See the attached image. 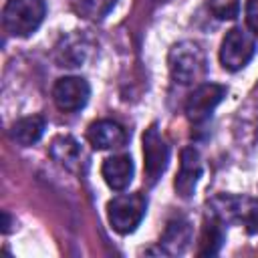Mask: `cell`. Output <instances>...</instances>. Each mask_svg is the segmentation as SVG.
I'll return each mask as SVG.
<instances>
[{
	"label": "cell",
	"instance_id": "cell-1",
	"mask_svg": "<svg viewBox=\"0 0 258 258\" xmlns=\"http://www.w3.org/2000/svg\"><path fill=\"white\" fill-rule=\"evenodd\" d=\"M171 79L179 85H194L206 75V54L194 40H181L171 46L167 56Z\"/></svg>",
	"mask_w": 258,
	"mask_h": 258
},
{
	"label": "cell",
	"instance_id": "cell-2",
	"mask_svg": "<svg viewBox=\"0 0 258 258\" xmlns=\"http://www.w3.org/2000/svg\"><path fill=\"white\" fill-rule=\"evenodd\" d=\"M46 14L44 0H8L2 10V24L12 36H30Z\"/></svg>",
	"mask_w": 258,
	"mask_h": 258
},
{
	"label": "cell",
	"instance_id": "cell-3",
	"mask_svg": "<svg viewBox=\"0 0 258 258\" xmlns=\"http://www.w3.org/2000/svg\"><path fill=\"white\" fill-rule=\"evenodd\" d=\"M145 212H147V200L141 194H121L107 204L109 224L121 236L135 232L141 220L145 218Z\"/></svg>",
	"mask_w": 258,
	"mask_h": 258
},
{
	"label": "cell",
	"instance_id": "cell-4",
	"mask_svg": "<svg viewBox=\"0 0 258 258\" xmlns=\"http://www.w3.org/2000/svg\"><path fill=\"white\" fill-rule=\"evenodd\" d=\"M256 52V40L254 36L236 26V28H230L222 40V46H220V62L226 71L230 73H236L240 69H244L252 56Z\"/></svg>",
	"mask_w": 258,
	"mask_h": 258
},
{
	"label": "cell",
	"instance_id": "cell-5",
	"mask_svg": "<svg viewBox=\"0 0 258 258\" xmlns=\"http://www.w3.org/2000/svg\"><path fill=\"white\" fill-rule=\"evenodd\" d=\"M167 163H169V145L159 133L157 125L153 123L143 133V167L149 185H153L163 175Z\"/></svg>",
	"mask_w": 258,
	"mask_h": 258
},
{
	"label": "cell",
	"instance_id": "cell-6",
	"mask_svg": "<svg viewBox=\"0 0 258 258\" xmlns=\"http://www.w3.org/2000/svg\"><path fill=\"white\" fill-rule=\"evenodd\" d=\"M228 89L224 85H218V83H204V85H198L187 101H185V115L191 123H204L212 111L224 101Z\"/></svg>",
	"mask_w": 258,
	"mask_h": 258
},
{
	"label": "cell",
	"instance_id": "cell-7",
	"mask_svg": "<svg viewBox=\"0 0 258 258\" xmlns=\"http://www.w3.org/2000/svg\"><path fill=\"white\" fill-rule=\"evenodd\" d=\"M91 97V87L83 77H60L52 87V101L60 111H81Z\"/></svg>",
	"mask_w": 258,
	"mask_h": 258
},
{
	"label": "cell",
	"instance_id": "cell-8",
	"mask_svg": "<svg viewBox=\"0 0 258 258\" xmlns=\"http://www.w3.org/2000/svg\"><path fill=\"white\" fill-rule=\"evenodd\" d=\"M202 177V159L200 153L194 147H185L181 151V161H179V171L175 175L173 187L175 194L183 200H189L196 191V185Z\"/></svg>",
	"mask_w": 258,
	"mask_h": 258
},
{
	"label": "cell",
	"instance_id": "cell-9",
	"mask_svg": "<svg viewBox=\"0 0 258 258\" xmlns=\"http://www.w3.org/2000/svg\"><path fill=\"white\" fill-rule=\"evenodd\" d=\"M87 139L95 149H117L127 143V131L113 119H99L89 125Z\"/></svg>",
	"mask_w": 258,
	"mask_h": 258
},
{
	"label": "cell",
	"instance_id": "cell-10",
	"mask_svg": "<svg viewBox=\"0 0 258 258\" xmlns=\"http://www.w3.org/2000/svg\"><path fill=\"white\" fill-rule=\"evenodd\" d=\"M191 242V224L183 218H175L167 222L161 238H159V248L167 256H177L183 254L185 248Z\"/></svg>",
	"mask_w": 258,
	"mask_h": 258
},
{
	"label": "cell",
	"instance_id": "cell-11",
	"mask_svg": "<svg viewBox=\"0 0 258 258\" xmlns=\"http://www.w3.org/2000/svg\"><path fill=\"white\" fill-rule=\"evenodd\" d=\"M133 171H135V167H133V159L129 155L107 157L101 165V175H103L105 183L115 191H121L131 183Z\"/></svg>",
	"mask_w": 258,
	"mask_h": 258
},
{
	"label": "cell",
	"instance_id": "cell-12",
	"mask_svg": "<svg viewBox=\"0 0 258 258\" xmlns=\"http://www.w3.org/2000/svg\"><path fill=\"white\" fill-rule=\"evenodd\" d=\"M48 153L50 157L67 167V169H79L81 165V159H83V151H81V145L75 137L71 135H56L52 141H50V147H48Z\"/></svg>",
	"mask_w": 258,
	"mask_h": 258
},
{
	"label": "cell",
	"instance_id": "cell-13",
	"mask_svg": "<svg viewBox=\"0 0 258 258\" xmlns=\"http://www.w3.org/2000/svg\"><path fill=\"white\" fill-rule=\"evenodd\" d=\"M44 129H46L44 117H40V115H28V117H22V119H18V121L12 123L10 137L18 145L28 147V145H34L42 137Z\"/></svg>",
	"mask_w": 258,
	"mask_h": 258
},
{
	"label": "cell",
	"instance_id": "cell-14",
	"mask_svg": "<svg viewBox=\"0 0 258 258\" xmlns=\"http://www.w3.org/2000/svg\"><path fill=\"white\" fill-rule=\"evenodd\" d=\"M222 244H224V224L218 218H214V216L208 214V218L204 222V230H202L198 254L200 256H214V254L220 252Z\"/></svg>",
	"mask_w": 258,
	"mask_h": 258
},
{
	"label": "cell",
	"instance_id": "cell-15",
	"mask_svg": "<svg viewBox=\"0 0 258 258\" xmlns=\"http://www.w3.org/2000/svg\"><path fill=\"white\" fill-rule=\"evenodd\" d=\"M238 220L246 228L248 234H258V200L240 198L238 206Z\"/></svg>",
	"mask_w": 258,
	"mask_h": 258
},
{
	"label": "cell",
	"instance_id": "cell-16",
	"mask_svg": "<svg viewBox=\"0 0 258 258\" xmlns=\"http://www.w3.org/2000/svg\"><path fill=\"white\" fill-rule=\"evenodd\" d=\"M115 4L117 0H79L77 10L89 20H101L113 10Z\"/></svg>",
	"mask_w": 258,
	"mask_h": 258
},
{
	"label": "cell",
	"instance_id": "cell-17",
	"mask_svg": "<svg viewBox=\"0 0 258 258\" xmlns=\"http://www.w3.org/2000/svg\"><path fill=\"white\" fill-rule=\"evenodd\" d=\"M246 22L254 34H258V0H246Z\"/></svg>",
	"mask_w": 258,
	"mask_h": 258
},
{
	"label": "cell",
	"instance_id": "cell-18",
	"mask_svg": "<svg viewBox=\"0 0 258 258\" xmlns=\"http://www.w3.org/2000/svg\"><path fill=\"white\" fill-rule=\"evenodd\" d=\"M2 218H4V228H2V232H4V234H8V232H10V224H12L10 214H8V212H4V214H2Z\"/></svg>",
	"mask_w": 258,
	"mask_h": 258
}]
</instances>
